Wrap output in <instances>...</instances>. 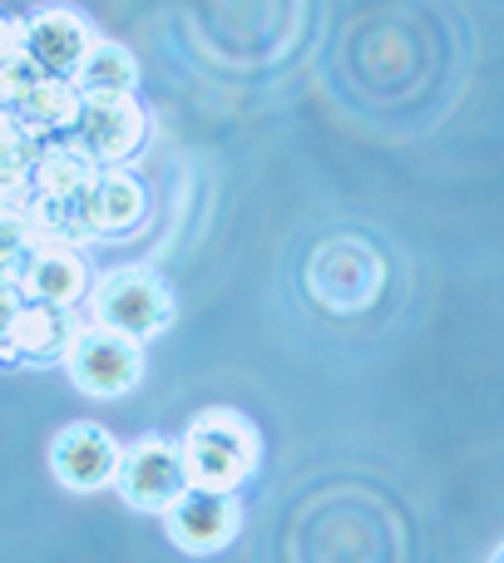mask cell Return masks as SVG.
<instances>
[{
	"instance_id": "6da1fadb",
	"label": "cell",
	"mask_w": 504,
	"mask_h": 563,
	"mask_svg": "<svg viewBox=\"0 0 504 563\" xmlns=\"http://www.w3.org/2000/svg\"><path fill=\"white\" fill-rule=\"evenodd\" d=\"M184 450V470L194 489H213V495H238L262 465V435L243 410H198L188 430L178 435Z\"/></svg>"
},
{
	"instance_id": "d6986e66",
	"label": "cell",
	"mask_w": 504,
	"mask_h": 563,
	"mask_svg": "<svg viewBox=\"0 0 504 563\" xmlns=\"http://www.w3.org/2000/svg\"><path fill=\"white\" fill-rule=\"evenodd\" d=\"M20 55H25V15L0 10V65H10Z\"/></svg>"
},
{
	"instance_id": "277c9868",
	"label": "cell",
	"mask_w": 504,
	"mask_h": 563,
	"mask_svg": "<svg viewBox=\"0 0 504 563\" xmlns=\"http://www.w3.org/2000/svg\"><path fill=\"white\" fill-rule=\"evenodd\" d=\"M65 376L95 400H119L144 380V341L119 336L109 327H79L65 356Z\"/></svg>"
},
{
	"instance_id": "30bf717a",
	"label": "cell",
	"mask_w": 504,
	"mask_h": 563,
	"mask_svg": "<svg viewBox=\"0 0 504 563\" xmlns=\"http://www.w3.org/2000/svg\"><path fill=\"white\" fill-rule=\"evenodd\" d=\"M95 30L75 5H45L35 15H25V55L35 59L45 75H75L85 49L95 45Z\"/></svg>"
},
{
	"instance_id": "4fadbf2b",
	"label": "cell",
	"mask_w": 504,
	"mask_h": 563,
	"mask_svg": "<svg viewBox=\"0 0 504 563\" xmlns=\"http://www.w3.org/2000/svg\"><path fill=\"white\" fill-rule=\"evenodd\" d=\"M79 109H85V95L75 89V79L65 75H40V85L20 99L10 114L30 129L35 139H55V134H75Z\"/></svg>"
},
{
	"instance_id": "7c38bea8",
	"label": "cell",
	"mask_w": 504,
	"mask_h": 563,
	"mask_svg": "<svg viewBox=\"0 0 504 563\" xmlns=\"http://www.w3.org/2000/svg\"><path fill=\"white\" fill-rule=\"evenodd\" d=\"M99 174H105V164H95L75 139H65V144L55 139V144L40 148L30 188H35V198H89Z\"/></svg>"
},
{
	"instance_id": "ffe728a7",
	"label": "cell",
	"mask_w": 504,
	"mask_h": 563,
	"mask_svg": "<svg viewBox=\"0 0 504 563\" xmlns=\"http://www.w3.org/2000/svg\"><path fill=\"white\" fill-rule=\"evenodd\" d=\"M25 307V297H20L15 277H0V336L10 331V321H15V311Z\"/></svg>"
},
{
	"instance_id": "2e32d148",
	"label": "cell",
	"mask_w": 504,
	"mask_h": 563,
	"mask_svg": "<svg viewBox=\"0 0 504 563\" xmlns=\"http://www.w3.org/2000/svg\"><path fill=\"white\" fill-rule=\"evenodd\" d=\"M30 203H35V188L30 184L0 188V277H15V267L25 263V253L40 243Z\"/></svg>"
},
{
	"instance_id": "9a60e30c",
	"label": "cell",
	"mask_w": 504,
	"mask_h": 563,
	"mask_svg": "<svg viewBox=\"0 0 504 563\" xmlns=\"http://www.w3.org/2000/svg\"><path fill=\"white\" fill-rule=\"evenodd\" d=\"M69 79H75V89L85 99L134 95V89H139V59H134V49L119 45V40H95Z\"/></svg>"
},
{
	"instance_id": "8992f818",
	"label": "cell",
	"mask_w": 504,
	"mask_h": 563,
	"mask_svg": "<svg viewBox=\"0 0 504 563\" xmlns=\"http://www.w3.org/2000/svg\"><path fill=\"white\" fill-rule=\"evenodd\" d=\"M69 139H75L95 164H124V158H134L149 139V109L139 104L134 95L85 99L79 124H75Z\"/></svg>"
},
{
	"instance_id": "3957f363",
	"label": "cell",
	"mask_w": 504,
	"mask_h": 563,
	"mask_svg": "<svg viewBox=\"0 0 504 563\" xmlns=\"http://www.w3.org/2000/svg\"><path fill=\"white\" fill-rule=\"evenodd\" d=\"M307 287L327 311H366L386 287V263L361 238H327L307 263Z\"/></svg>"
},
{
	"instance_id": "5bb4252c",
	"label": "cell",
	"mask_w": 504,
	"mask_h": 563,
	"mask_svg": "<svg viewBox=\"0 0 504 563\" xmlns=\"http://www.w3.org/2000/svg\"><path fill=\"white\" fill-rule=\"evenodd\" d=\"M95 218L99 238H124L149 218V188L129 168H105L95 184Z\"/></svg>"
},
{
	"instance_id": "ac0fdd59",
	"label": "cell",
	"mask_w": 504,
	"mask_h": 563,
	"mask_svg": "<svg viewBox=\"0 0 504 563\" xmlns=\"http://www.w3.org/2000/svg\"><path fill=\"white\" fill-rule=\"evenodd\" d=\"M40 75H45V69H40L30 55H20V59H10V65H0V109H15L20 99H25L30 89L40 85Z\"/></svg>"
},
{
	"instance_id": "ba28073f",
	"label": "cell",
	"mask_w": 504,
	"mask_h": 563,
	"mask_svg": "<svg viewBox=\"0 0 504 563\" xmlns=\"http://www.w3.org/2000/svg\"><path fill=\"white\" fill-rule=\"evenodd\" d=\"M164 529L188 554H218V549H228L238 539V529H243V505H238V495H213V489L188 485L184 495L164 509Z\"/></svg>"
},
{
	"instance_id": "9c48e42d",
	"label": "cell",
	"mask_w": 504,
	"mask_h": 563,
	"mask_svg": "<svg viewBox=\"0 0 504 563\" xmlns=\"http://www.w3.org/2000/svg\"><path fill=\"white\" fill-rule=\"evenodd\" d=\"M79 336V321L69 307H45V301H25L0 336V366H65L69 346Z\"/></svg>"
},
{
	"instance_id": "8fae6325",
	"label": "cell",
	"mask_w": 504,
	"mask_h": 563,
	"mask_svg": "<svg viewBox=\"0 0 504 563\" xmlns=\"http://www.w3.org/2000/svg\"><path fill=\"white\" fill-rule=\"evenodd\" d=\"M15 287L25 301H45V307H75L89 291V267L79 257V247L59 243H35L25 253V263L15 267Z\"/></svg>"
},
{
	"instance_id": "52a82bcc",
	"label": "cell",
	"mask_w": 504,
	"mask_h": 563,
	"mask_svg": "<svg viewBox=\"0 0 504 563\" xmlns=\"http://www.w3.org/2000/svg\"><path fill=\"white\" fill-rule=\"evenodd\" d=\"M119 455H124V445H119L105 426H95V420H75V426H65L55 435V445H50V470H55V479L65 489H75V495H95V489L114 485Z\"/></svg>"
},
{
	"instance_id": "5b68a950",
	"label": "cell",
	"mask_w": 504,
	"mask_h": 563,
	"mask_svg": "<svg viewBox=\"0 0 504 563\" xmlns=\"http://www.w3.org/2000/svg\"><path fill=\"white\" fill-rule=\"evenodd\" d=\"M114 489L129 509L164 515V509L188 489V470H184V450H178V440L144 435V440H134V445H124Z\"/></svg>"
},
{
	"instance_id": "7a4b0ae2",
	"label": "cell",
	"mask_w": 504,
	"mask_h": 563,
	"mask_svg": "<svg viewBox=\"0 0 504 563\" xmlns=\"http://www.w3.org/2000/svg\"><path fill=\"white\" fill-rule=\"evenodd\" d=\"M89 311H95V327H109L134 341H154L174 327V291L149 267H114L95 282Z\"/></svg>"
},
{
	"instance_id": "44dd1931",
	"label": "cell",
	"mask_w": 504,
	"mask_h": 563,
	"mask_svg": "<svg viewBox=\"0 0 504 563\" xmlns=\"http://www.w3.org/2000/svg\"><path fill=\"white\" fill-rule=\"evenodd\" d=\"M490 563H504V544H500V549H495V559H490Z\"/></svg>"
},
{
	"instance_id": "e0dca14e",
	"label": "cell",
	"mask_w": 504,
	"mask_h": 563,
	"mask_svg": "<svg viewBox=\"0 0 504 563\" xmlns=\"http://www.w3.org/2000/svg\"><path fill=\"white\" fill-rule=\"evenodd\" d=\"M35 158H40V139L20 124L10 109H0V188L10 184H30L35 174Z\"/></svg>"
}]
</instances>
